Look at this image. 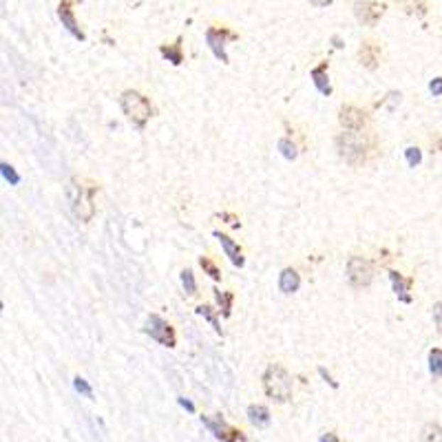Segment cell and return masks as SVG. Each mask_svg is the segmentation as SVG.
Masks as SVG:
<instances>
[{"label": "cell", "mask_w": 442, "mask_h": 442, "mask_svg": "<svg viewBox=\"0 0 442 442\" xmlns=\"http://www.w3.org/2000/svg\"><path fill=\"white\" fill-rule=\"evenodd\" d=\"M97 193V186L87 179H71L67 184V202L73 212V217L82 224H89L95 215V204H93V195Z\"/></svg>", "instance_id": "obj_1"}, {"label": "cell", "mask_w": 442, "mask_h": 442, "mask_svg": "<svg viewBox=\"0 0 442 442\" xmlns=\"http://www.w3.org/2000/svg\"><path fill=\"white\" fill-rule=\"evenodd\" d=\"M336 151L340 159H345L350 166H363L367 153L372 151V142L365 133L360 131H343L336 137Z\"/></svg>", "instance_id": "obj_2"}, {"label": "cell", "mask_w": 442, "mask_h": 442, "mask_svg": "<svg viewBox=\"0 0 442 442\" xmlns=\"http://www.w3.org/2000/svg\"><path fill=\"white\" fill-rule=\"evenodd\" d=\"M264 380V392L270 400L274 403H288L292 398V392H294V383H292V376L288 374V370L279 363H270L261 376Z\"/></svg>", "instance_id": "obj_3"}, {"label": "cell", "mask_w": 442, "mask_h": 442, "mask_svg": "<svg viewBox=\"0 0 442 442\" xmlns=\"http://www.w3.org/2000/svg\"><path fill=\"white\" fill-rule=\"evenodd\" d=\"M119 107H122L124 115L129 122L137 129V131H144L146 124H149V119L153 117V104H151V99L146 95H142L139 91H124L122 97H119Z\"/></svg>", "instance_id": "obj_4"}, {"label": "cell", "mask_w": 442, "mask_h": 442, "mask_svg": "<svg viewBox=\"0 0 442 442\" xmlns=\"http://www.w3.org/2000/svg\"><path fill=\"white\" fill-rule=\"evenodd\" d=\"M232 40H239V33L228 29V27H208L206 29V45L208 49L212 51V55L219 60V63H224L228 65V51H226V45L232 43Z\"/></svg>", "instance_id": "obj_5"}, {"label": "cell", "mask_w": 442, "mask_h": 442, "mask_svg": "<svg viewBox=\"0 0 442 442\" xmlns=\"http://www.w3.org/2000/svg\"><path fill=\"white\" fill-rule=\"evenodd\" d=\"M374 279V264L365 257H350L347 261V281L354 290L367 288Z\"/></svg>", "instance_id": "obj_6"}, {"label": "cell", "mask_w": 442, "mask_h": 442, "mask_svg": "<svg viewBox=\"0 0 442 442\" xmlns=\"http://www.w3.org/2000/svg\"><path fill=\"white\" fill-rule=\"evenodd\" d=\"M385 11L387 5L380 3V0H356L354 3V16L363 27H376Z\"/></svg>", "instance_id": "obj_7"}, {"label": "cell", "mask_w": 442, "mask_h": 442, "mask_svg": "<svg viewBox=\"0 0 442 442\" xmlns=\"http://www.w3.org/2000/svg\"><path fill=\"white\" fill-rule=\"evenodd\" d=\"M144 332H146L153 340H157L159 345H164V347H175V345H177V336H175L173 325L168 323V320H164L159 314H151V316H149Z\"/></svg>", "instance_id": "obj_8"}, {"label": "cell", "mask_w": 442, "mask_h": 442, "mask_svg": "<svg viewBox=\"0 0 442 442\" xmlns=\"http://www.w3.org/2000/svg\"><path fill=\"white\" fill-rule=\"evenodd\" d=\"M202 423L208 427V431H210L219 442H244V440H246L244 431H239V429L230 427L221 416H217V418L202 416Z\"/></svg>", "instance_id": "obj_9"}, {"label": "cell", "mask_w": 442, "mask_h": 442, "mask_svg": "<svg viewBox=\"0 0 442 442\" xmlns=\"http://www.w3.org/2000/svg\"><path fill=\"white\" fill-rule=\"evenodd\" d=\"M73 5H75V0H60V3H58V18H60V23H63V27H65L75 40H80V43H85V40H87V33H85L82 29H80V25H77Z\"/></svg>", "instance_id": "obj_10"}, {"label": "cell", "mask_w": 442, "mask_h": 442, "mask_svg": "<svg viewBox=\"0 0 442 442\" xmlns=\"http://www.w3.org/2000/svg\"><path fill=\"white\" fill-rule=\"evenodd\" d=\"M338 122L345 131H360L367 124V113L354 104H345L338 111Z\"/></svg>", "instance_id": "obj_11"}, {"label": "cell", "mask_w": 442, "mask_h": 442, "mask_svg": "<svg viewBox=\"0 0 442 442\" xmlns=\"http://www.w3.org/2000/svg\"><path fill=\"white\" fill-rule=\"evenodd\" d=\"M389 284H392V288H394L400 303H411V301H414V296L409 294V290L414 286L411 276H405V274H400L396 270H389Z\"/></svg>", "instance_id": "obj_12"}, {"label": "cell", "mask_w": 442, "mask_h": 442, "mask_svg": "<svg viewBox=\"0 0 442 442\" xmlns=\"http://www.w3.org/2000/svg\"><path fill=\"white\" fill-rule=\"evenodd\" d=\"M212 235H215V239H217L219 244H221V248H224L226 257L230 259V264H232V266H237V268H244L246 259H244V252H241V248H239V244H237V241H232L228 235L219 232V230H215Z\"/></svg>", "instance_id": "obj_13"}, {"label": "cell", "mask_w": 442, "mask_h": 442, "mask_svg": "<svg viewBox=\"0 0 442 442\" xmlns=\"http://www.w3.org/2000/svg\"><path fill=\"white\" fill-rule=\"evenodd\" d=\"M358 60L360 65H363L365 69L374 71L380 63V45L376 43V40H363L360 43V49H358Z\"/></svg>", "instance_id": "obj_14"}, {"label": "cell", "mask_w": 442, "mask_h": 442, "mask_svg": "<svg viewBox=\"0 0 442 442\" xmlns=\"http://www.w3.org/2000/svg\"><path fill=\"white\" fill-rule=\"evenodd\" d=\"M328 67H330V63H328V60H323V63H320L318 67H314V69L310 71L312 82H314V87H316V91H318L320 95H332V85H330Z\"/></svg>", "instance_id": "obj_15"}, {"label": "cell", "mask_w": 442, "mask_h": 442, "mask_svg": "<svg viewBox=\"0 0 442 442\" xmlns=\"http://www.w3.org/2000/svg\"><path fill=\"white\" fill-rule=\"evenodd\" d=\"M182 43H184V38L179 36L173 45H162V47H159V53H162V58L168 60V63H171L173 67H179V65L184 63V49H182Z\"/></svg>", "instance_id": "obj_16"}, {"label": "cell", "mask_w": 442, "mask_h": 442, "mask_svg": "<svg viewBox=\"0 0 442 442\" xmlns=\"http://www.w3.org/2000/svg\"><path fill=\"white\" fill-rule=\"evenodd\" d=\"M301 288V276L294 268H286L279 274V290L284 294H294Z\"/></svg>", "instance_id": "obj_17"}, {"label": "cell", "mask_w": 442, "mask_h": 442, "mask_svg": "<svg viewBox=\"0 0 442 442\" xmlns=\"http://www.w3.org/2000/svg\"><path fill=\"white\" fill-rule=\"evenodd\" d=\"M248 420H250V423L257 429L268 427L270 425V411H268V407H264V405H250L248 407Z\"/></svg>", "instance_id": "obj_18"}, {"label": "cell", "mask_w": 442, "mask_h": 442, "mask_svg": "<svg viewBox=\"0 0 442 442\" xmlns=\"http://www.w3.org/2000/svg\"><path fill=\"white\" fill-rule=\"evenodd\" d=\"M215 301H217V306H219V312L221 316H230L232 314V301H235V294L232 292H221V290H215Z\"/></svg>", "instance_id": "obj_19"}, {"label": "cell", "mask_w": 442, "mask_h": 442, "mask_svg": "<svg viewBox=\"0 0 442 442\" xmlns=\"http://www.w3.org/2000/svg\"><path fill=\"white\" fill-rule=\"evenodd\" d=\"M420 442H442V427L438 423H427L420 429Z\"/></svg>", "instance_id": "obj_20"}, {"label": "cell", "mask_w": 442, "mask_h": 442, "mask_svg": "<svg viewBox=\"0 0 442 442\" xmlns=\"http://www.w3.org/2000/svg\"><path fill=\"white\" fill-rule=\"evenodd\" d=\"M276 149H279V153L284 155L288 162H294V159L298 157V149H296V144L292 142L290 137H281L279 139V144H276Z\"/></svg>", "instance_id": "obj_21"}, {"label": "cell", "mask_w": 442, "mask_h": 442, "mask_svg": "<svg viewBox=\"0 0 442 442\" xmlns=\"http://www.w3.org/2000/svg\"><path fill=\"white\" fill-rule=\"evenodd\" d=\"M195 312H197L199 316H204V318L208 320V323L212 325V330H215L217 334H221V325H219V318H217V312H219V310H212L210 306H199Z\"/></svg>", "instance_id": "obj_22"}, {"label": "cell", "mask_w": 442, "mask_h": 442, "mask_svg": "<svg viewBox=\"0 0 442 442\" xmlns=\"http://www.w3.org/2000/svg\"><path fill=\"white\" fill-rule=\"evenodd\" d=\"M429 372L436 378H442V350L440 347H433L429 352Z\"/></svg>", "instance_id": "obj_23"}, {"label": "cell", "mask_w": 442, "mask_h": 442, "mask_svg": "<svg viewBox=\"0 0 442 442\" xmlns=\"http://www.w3.org/2000/svg\"><path fill=\"white\" fill-rule=\"evenodd\" d=\"M199 266L204 268V272L212 279V281H221V270L217 268V264L210 257H199Z\"/></svg>", "instance_id": "obj_24"}, {"label": "cell", "mask_w": 442, "mask_h": 442, "mask_svg": "<svg viewBox=\"0 0 442 442\" xmlns=\"http://www.w3.org/2000/svg\"><path fill=\"white\" fill-rule=\"evenodd\" d=\"M182 288L188 296H195L197 294V281H195V274L190 268L182 270Z\"/></svg>", "instance_id": "obj_25"}, {"label": "cell", "mask_w": 442, "mask_h": 442, "mask_svg": "<svg viewBox=\"0 0 442 442\" xmlns=\"http://www.w3.org/2000/svg\"><path fill=\"white\" fill-rule=\"evenodd\" d=\"M0 173H3V179L5 182H9V186H18L20 184V175L16 173V168L7 162L0 164Z\"/></svg>", "instance_id": "obj_26"}, {"label": "cell", "mask_w": 442, "mask_h": 442, "mask_svg": "<svg viewBox=\"0 0 442 442\" xmlns=\"http://www.w3.org/2000/svg\"><path fill=\"white\" fill-rule=\"evenodd\" d=\"M73 389H75L77 394H82L85 398H93V389H91V385H89V380L82 378V376H75V378H73Z\"/></svg>", "instance_id": "obj_27"}, {"label": "cell", "mask_w": 442, "mask_h": 442, "mask_svg": "<svg viewBox=\"0 0 442 442\" xmlns=\"http://www.w3.org/2000/svg\"><path fill=\"white\" fill-rule=\"evenodd\" d=\"M405 159L411 168H416V166H420V162H423V151H420L418 146H409V149H405Z\"/></svg>", "instance_id": "obj_28"}, {"label": "cell", "mask_w": 442, "mask_h": 442, "mask_svg": "<svg viewBox=\"0 0 442 442\" xmlns=\"http://www.w3.org/2000/svg\"><path fill=\"white\" fill-rule=\"evenodd\" d=\"M400 97H403V95H400L398 91H389L385 99H380V102H376V107L389 104V111H394V109H396V104H400Z\"/></svg>", "instance_id": "obj_29"}, {"label": "cell", "mask_w": 442, "mask_h": 442, "mask_svg": "<svg viewBox=\"0 0 442 442\" xmlns=\"http://www.w3.org/2000/svg\"><path fill=\"white\" fill-rule=\"evenodd\" d=\"M431 314H433V323L438 328V334L442 336V301H438V303L431 308Z\"/></svg>", "instance_id": "obj_30"}, {"label": "cell", "mask_w": 442, "mask_h": 442, "mask_svg": "<svg viewBox=\"0 0 442 442\" xmlns=\"http://www.w3.org/2000/svg\"><path fill=\"white\" fill-rule=\"evenodd\" d=\"M316 372H318V376H320V378H323V380H325V383H328V385H330L332 389H338V383H336V380H334V376H332V374H330V372H328V370H325L323 365H318V370H316Z\"/></svg>", "instance_id": "obj_31"}, {"label": "cell", "mask_w": 442, "mask_h": 442, "mask_svg": "<svg viewBox=\"0 0 442 442\" xmlns=\"http://www.w3.org/2000/svg\"><path fill=\"white\" fill-rule=\"evenodd\" d=\"M429 91L433 97H440L442 95V77H433L431 82H429Z\"/></svg>", "instance_id": "obj_32"}, {"label": "cell", "mask_w": 442, "mask_h": 442, "mask_svg": "<svg viewBox=\"0 0 442 442\" xmlns=\"http://www.w3.org/2000/svg\"><path fill=\"white\" fill-rule=\"evenodd\" d=\"M177 403H179V407H184L186 411L195 414V405L190 403V400H188V398H177Z\"/></svg>", "instance_id": "obj_33"}, {"label": "cell", "mask_w": 442, "mask_h": 442, "mask_svg": "<svg viewBox=\"0 0 442 442\" xmlns=\"http://www.w3.org/2000/svg\"><path fill=\"white\" fill-rule=\"evenodd\" d=\"M318 442H340V440H338V436H336V433L328 431V433H323V436L318 438Z\"/></svg>", "instance_id": "obj_34"}, {"label": "cell", "mask_w": 442, "mask_h": 442, "mask_svg": "<svg viewBox=\"0 0 442 442\" xmlns=\"http://www.w3.org/2000/svg\"><path fill=\"white\" fill-rule=\"evenodd\" d=\"M334 3V0H310V5L314 7H330Z\"/></svg>", "instance_id": "obj_35"}, {"label": "cell", "mask_w": 442, "mask_h": 442, "mask_svg": "<svg viewBox=\"0 0 442 442\" xmlns=\"http://www.w3.org/2000/svg\"><path fill=\"white\" fill-rule=\"evenodd\" d=\"M332 40H334V47H336V49H340V47H343V43H340V38H338V36H334Z\"/></svg>", "instance_id": "obj_36"}, {"label": "cell", "mask_w": 442, "mask_h": 442, "mask_svg": "<svg viewBox=\"0 0 442 442\" xmlns=\"http://www.w3.org/2000/svg\"><path fill=\"white\" fill-rule=\"evenodd\" d=\"M407 3H416V0H407Z\"/></svg>", "instance_id": "obj_37"}]
</instances>
